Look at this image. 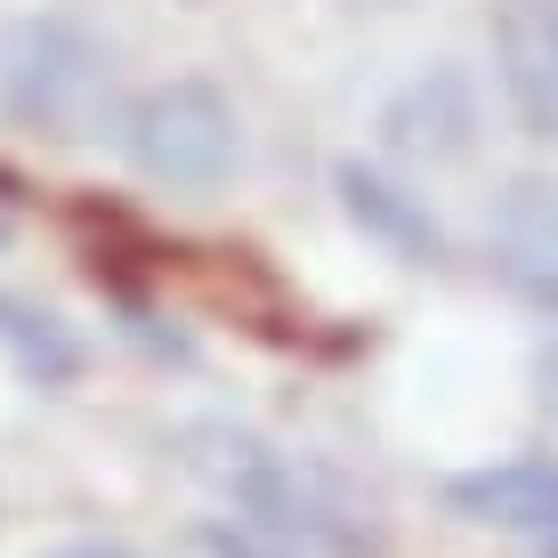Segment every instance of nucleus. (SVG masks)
<instances>
[{"instance_id": "nucleus-1", "label": "nucleus", "mask_w": 558, "mask_h": 558, "mask_svg": "<svg viewBox=\"0 0 558 558\" xmlns=\"http://www.w3.org/2000/svg\"><path fill=\"white\" fill-rule=\"evenodd\" d=\"M130 154L162 186H219L235 162V106L210 82H162L130 106Z\"/></svg>"}, {"instance_id": "nucleus-2", "label": "nucleus", "mask_w": 558, "mask_h": 558, "mask_svg": "<svg viewBox=\"0 0 558 558\" xmlns=\"http://www.w3.org/2000/svg\"><path fill=\"white\" fill-rule=\"evenodd\" d=\"M0 89H9L16 122L57 130V138H82V130L98 122V98H106V57L89 49L73 25H25L9 41Z\"/></svg>"}, {"instance_id": "nucleus-3", "label": "nucleus", "mask_w": 558, "mask_h": 558, "mask_svg": "<svg viewBox=\"0 0 558 558\" xmlns=\"http://www.w3.org/2000/svg\"><path fill=\"white\" fill-rule=\"evenodd\" d=\"M494 57L518 122L534 138H558V0H510L494 16Z\"/></svg>"}, {"instance_id": "nucleus-4", "label": "nucleus", "mask_w": 558, "mask_h": 558, "mask_svg": "<svg viewBox=\"0 0 558 558\" xmlns=\"http://www.w3.org/2000/svg\"><path fill=\"white\" fill-rule=\"evenodd\" d=\"M494 267L518 300L558 307V186L550 179H518L502 210H494Z\"/></svg>"}, {"instance_id": "nucleus-5", "label": "nucleus", "mask_w": 558, "mask_h": 558, "mask_svg": "<svg viewBox=\"0 0 558 558\" xmlns=\"http://www.w3.org/2000/svg\"><path fill=\"white\" fill-rule=\"evenodd\" d=\"M453 502L486 526H558V461H502L453 486Z\"/></svg>"}, {"instance_id": "nucleus-6", "label": "nucleus", "mask_w": 558, "mask_h": 558, "mask_svg": "<svg viewBox=\"0 0 558 558\" xmlns=\"http://www.w3.org/2000/svg\"><path fill=\"white\" fill-rule=\"evenodd\" d=\"M49 558H138V550H122V543H73V550H49Z\"/></svg>"}, {"instance_id": "nucleus-7", "label": "nucleus", "mask_w": 558, "mask_h": 558, "mask_svg": "<svg viewBox=\"0 0 558 558\" xmlns=\"http://www.w3.org/2000/svg\"><path fill=\"white\" fill-rule=\"evenodd\" d=\"M550 373H558V364H550Z\"/></svg>"}, {"instance_id": "nucleus-8", "label": "nucleus", "mask_w": 558, "mask_h": 558, "mask_svg": "<svg viewBox=\"0 0 558 558\" xmlns=\"http://www.w3.org/2000/svg\"><path fill=\"white\" fill-rule=\"evenodd\" d=\"M550 558H558V550H550Z\"/></svg>"}]
</instances>
